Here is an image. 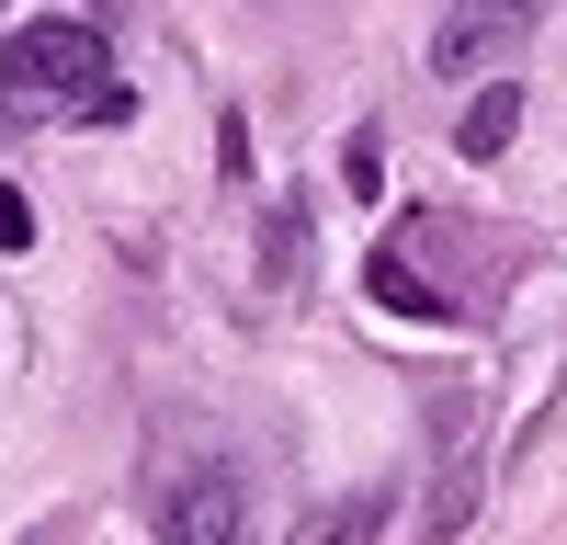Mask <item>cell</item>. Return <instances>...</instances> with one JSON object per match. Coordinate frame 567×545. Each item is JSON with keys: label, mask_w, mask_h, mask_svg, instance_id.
<instances>
[{"label": "cell", "mask_w": 567, "mask_h": 545, "mask_svg": "<svg viewBox=\"0 0 567 545\" xmlns=\"http://www.w3.org/2000/svg\"><path fill=\"white\" fill-rule=\"evenodd\" d=\"M0 80L23 91V103H91L114 69H103V23H80V12H45L23 23L12 45H0Z\"/></svg>", "instance_id": "1"}, {"label": "cell", "mask_w": 567, "mask_h": 545, "mask_svg": "<svg viewBox=\"0 0 567 545\" xmlns=\"http://www.w3.org/2000/svg\"><path fill=\"white\" fill-rule=\"evenodd\" d=\"M432 443H443V466H432V512H420V534L454 545L465 523H477V489H488V466H477V387H465V376L432 387Z\"/></svg>", "instance_id": "2"}, {"label": "cell", "mask_w": 567, "mask_h": 545, "mask_svg": "<svg viewBox=\"0 0 567 545\" xmlns=\"http://www.w3.org/2000/svg\"><path fill=\"white\" fill-rule=\"evenodd\" d=\"M239 534H250V477L227 454H205L159 489V545H239Z\"/></svg>", "instance_id": "3"}, {"label": "cell", "mask_w": 567, "mask_h": 545, "mask_svg": "<svg viewBox=\"0 0 567 545\" xmlns=\"http://www.w3.org/2000/svg\"><path fill=\"white\" fill-rule=\"evenodd\" d=\"M534 12H545V0H454V12H443V34H432V69H488V58H511V45H523L534 34Z\"/></svg>", "instance_id": "4"}, {"label": "cell", "mask_w": 567, "mask_h": 545, "mask_svg": "<svg viewBox=\"0 0 567 545\" xmlns=\"http://www.w3.org/2000/svg\"><path fill=\"white\" fill-rule=\"evenodd\" d=\"M374 534H386V489H341L296 523V545H374Z\"/></svg>", "instance_id": "5"}, {"label": "cell", "mask_w": 567, "mask_h": 545, "mask_svg": "<svg viewBox=\"0 0 567 545\" xmlns=\"http://www.w3.org/2000/svg\"><path fill=\"white\" fill-rule=\"evenodd\" d=\"M511 136H523V91H511V80H488L477 103L454 114V148H465V160H499Z\"/></svg>", "instance_id": "6"}, {"label": "cell", "mask_w": 567, "mask_h": 545, "mask_svg": "<svg viewBox=\"0 0 567 545\" xmlns=\"http://www.w3.org/2000/svg\"><path fill=\"white\" fill-rule=\"evenodd\" d=\"M363 285H374V307H386V318H443V296H432V285L409 272V250H398V239L363 261Z\"/></svg>", "instance_id": "7"}, {"label": "cell", "mask_w": 567, "mask_h": 545, "mask_svg": "<svg viewBox=\"0 0 567 545\" xmlns=\"http://www.w3.org/2000/svg\"><path fill=\"white\" fill-rule=\"evenodd\" d=\"M341 182H352V194H374V182H386V136H374V125L341 148Z\"/></svg>", "instance_id": "8"}, {"label": "cell", "mask_w": 567, "mask_h": 545, "mask_svg": "<svg viewBox=\"0 0 567 545\" xmlns=\"http://www.w3.org/2000/svg\"><path fill=\"white\" fill-rule=\"evenodd\" d=\"M0 250H34V205H23V182H0Z\"/></svg>", "instance_id": "9"}, {"label": "cell", "mask_w": 567, "mask_h": 545, "mask_svg": "<svg viewBox=\"0 0 567 545\" xmlns=\"http://www.w3.org/2000/svg\"><path fill=\"white\" fill-rule=\"evenodd\" d=\"M80 125H136V91H125V80H103V91L80 103Z\"/></svg>", "instance_id": "10"}]
</instances>
